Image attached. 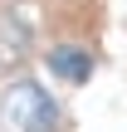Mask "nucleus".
I'll return each mask as SVG.
<instances>
[{
  "label": "nucleus",
  "mask_w": 127,
  "mask_h": 132,
  "mask_svg": "<svg viewBox=\"0 0 127 132\" xmlns=\"http://www.w3.org/2000/svg\"><path fill=\"white\" fill-rule=\"evenodd\" d=\"M49 69H54L59 78H69V83H83V78L93 73V59H88L83 49H69V44H59V49L49 54Z\"/></svg>",
  "instance_id": "nucleus-2"
},
{
  "label": "nucleus",
  "mask_w": 127,
  "mask_h": 132,
  "mask_svg": "<svg viewBox=\"0 0 127 132\" xmlns=\"http://www.w3.org/2000/svg\"><path fill=\"white\" fill-rule=\"evenodd\" d=\"M5 118L20 132H59V108L39 83H10L5 93Z\"/></svg>",
  "instance_id": "nucleus-1"
},
{
  "label": "nucleus",
  "mask_w": 127,
  "mask_h": 132,
  "mask_svg": "<svg viewBox=\"0 0 127 132\" xmlns=\"http://www.w3.org/2000/svg\"><path fill=\"white\" fill-rule=\"evenodd\" d=\"M0 69H10L15 59H24V49H29V39H24V24H20V15H5L0 20Z\"/></svg>",
  "instance_id": "nucleus-3"
}]
</instances>
